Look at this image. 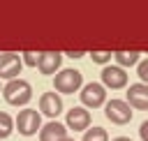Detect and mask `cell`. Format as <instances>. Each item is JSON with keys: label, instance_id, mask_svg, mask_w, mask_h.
Listing matches in <instances>:
<instances>
[{"label": "cell", "instance_id": "30bf717a", "mask_svg": "<svg viewBox=\"0 0 148 141\" xmlns=\"http://www.w3.org/2000/svg\"><path fill=\"white\" fill-rule=\"evenodd\" d=\"M102 83H104L106 88L118 90V88H123V86L127 83V72H125L123 67H118V65L104 67V69H102Z\"/></svg>", "mask_w": 148, "mask_h": 141}, {"label": "cell", "instance_id": "3957f363", "mask_svg": "<svg viewBox=\"0 0 148 141\" xmlns=\"http://www.w3.org/2000/svg\"><path fill=\"white\" fill-rule=\"evenodd\" d=\"M79 99L83 102V109H99L106 102V88L102 83H86L79 90Z\"/></svg>", "mask_w": 148, "mask_h": 141}, {"label": "cell", "instance_id": "603a6c76", "mask_svg": "<svg viewBox=\"0 0 148 141\" xmlns=\"http://www.w3.org/2000/svg\"><path fill=\"white\" fill-rule=\"evenodd\" d=\"M0 92H2V86H0Z\"/></svg>", "mask_w": 148, "mask_h": 141}, {"label": "cell", "instance_id": "2e32d148", "mask_svg": "<svg viewBox=\"0 0 148 141\" xmlns=\"http://www.w3.org/2000/svg\"><path fill=\"white\" fill-rule=\"evenodd\" d=\"M90 58H92V62H97V65H106V62L111 60V51H92Z\"/></svg>", "mask_w": 148, "mask_h": 141}, {"label": "cell", "instance_id": "7402d4cb", "mask_svg": "<svg viewBox=\"0 0 148 141\" xmlns=\"http://www.w3.org/2000/svg\"><path fill=\"white\" fill-rule=\"evenodd\" d=\"M62 141H74V139H69V136H65V139H62Z\"/></svg>", "mask_w": 148, "mask_h": 141}, {"label": "cell", "instance_id": "44dd1931", "mask_svg": "<svg viewBox=\"0 0 148 141\" xmlns=\"http://www.w3.org/2000/svg\"><path fill=\"white\" fill-rule=\"evenodd\" d=\"M113 141H132L130 136H118V139H113Z\"/></svg>", "mask_w": 148, "mask_h": 141}, {"label": "cell", "instance_id": "277c9868", "mask_svg": "<svg viewBox=\"0 0 148 141\" xmlns=\"http://www.w3.org/2000/svg\"><path fill=\"white\" fill-rule=\"evenodd\" d=\"M16 129L23 136H32L42 129V113H37L35 109H23L16 116Z\"/></svg>", "mask_w": 148, "mask_h": 141}, {"label": "cell", "instance_id": "6da1fadb", "mask_svg": "<svg viewBox=\"0 0 148 141\" xmlns=\"http://www.w3.org/2000/svg\"><path fill=\"white\" fill-rule=\"evenodd\" d=\"M2 97L7 104L12 106H25L30 99H32V88L28 81H23L21 76L18 79H12L9 83L2 86Z\"/></svg>", "mask_w": 148, "mask_h": 141}, {"label": "cell", "instance_id": "ba28073f", "mask_svg": "<svg viewBox=\"0 0 148 141\" xmlns=\"http://www.w3.org/2000/svg\"><path fill=\"white\" fill-rule=\"evenodd\" d=\"M62 111V99L58 92H44L39 97V113L46 118H58Z\"/></svg>", "mask_w": 148, "mask_h": 141}, {"label": "cell", "instance_id": "4fadbf2b", "mask_svg": "<svg viewBox=\"0 0 148 141\" xmlns=\"http://www.w3.org/2000/svg\"><path fill=\"white\" fill-rule=\"evenodd\" d=\"M116 62H118V67H130V65H136L139 62V53L136 51H116Z\"/></svg>", "mask_w": 148, "mask_h": 141}, {"label": "cell", "instance_id": "d6986e66", "mask_svg": "<svg viewBox=\"0 0 148 141\" xmlns=\"http://www.w3.org/2000/svg\"><path fill=\"white\" fill-rule=\"evenodd\" d=\"M139 136H141L143 141H148V120L141 123V127H139Z\"/></svg>", "mask_w": 148, "mask_h": 141}, {"label": "cell", "instance_id": "9c48e42d", "mask_svg": "<svg viewBox=\"0 0 148 141\" xmlns=\"http://www.w3.org/2000/svg\"><path fill=\"white\" fill-rule=\"evenodd\" d=\"M67 127L69 129H74V132H83V129H88L90 127V111L88 109H83V106H74L72 111H67Z\"/></svg>", "mask_w": 148, "mask_h": 141}, {"label": "cell", "instance_id": "7c38bea8", "mask_svg": "<svg viewBox=\"0 0 148 141\" xmlns=\"http://www.w3.org/2000/svg\"><path fill=\"white\" fill-rule=\"evenodd\" d=\"M65 136H67L65 125H60V123H56V120L42 125V129H39V141H62Z\"/></svg>", "mask_w": 148, "mask_h": 141}, {"label": "cell", "instance_id": "8fae6325", "mask_svg": "<svg viewBox=\"0 0 148 141\" xmlns=\"http://www.w3.org/2000/svg\"><path fill=\"white\" fill-rule=\"evenodd\" d=\"M127 102L130 109H141L148 111V86L146 83H134L127 88Z\"/></svg>", "mask_w": 148, "mask_h": 141}, {"label": "cell", "instance_id": "52a82bcc", "mask_svg": "<svg viewBox=\"0 0 148 141\" xmlns=\"http://www.w3.org/2000/svg\"><path fill=\"white\" fill-rule=\"evenodd\" d=\"M60 65H62V53L58 51H42L37 55V69L42 74H56L60 72Z\"/></svg>", "mask_w": 148, "mask_h": 141}, {"label": "cell", "instance_id": "8992f818", "mask_svg": "<svg viewBox=\"0 0 148 141\" xmlns=\"http://www.w3.org/2000/svg\"><path fill=\"white\" fill-rule=\"evenodd\" d=\"M23 69V60L16 55V53H0V79H18Z\"/></svg>", "mask_w": 148, "mask_h": 141}, {"label": "cell", "instance_id": "e0dca14e", "mask_svg": "<svg viewBox=\"0 0 148 141\" xmlns=\"http://www.w3.org/2000/svg\"><path fill=\"white\" fill-rule=\"evenodd\" d=\"M136 72H139V79H141L143 83H148V58H146L143 62H139V67H136Z\"/></svg>", "mask_w": 148, "mask_h": 141}, {"label": "cell", "instance_id": "ffe728a7", "mask_svg": "<svg viewBox=\"0 0 148 141\" xmlns=\"http://www.w3.org/2000/svg\"><path fill=\"white\" fill-rule=\"evenodd\" d=\"M67 55H69V58H83L86 51H67Z\"/></svg>", "mask_w": 148, "mask_h": 141}, {"label": "cell", "instance_id": "5bb4252c", "mask_svg": "<svg viewBox=\"0 0 148 141\" xmlns=\"http://www.w3.org/2000/svg\"><path fill=\"white\" fill-rule=\"evenodd\" d=\"M83 141H109V134L104 127H88L83 134Z\"/></svg>", "mask_w": 148, "mask_h": 141}, {"label": "cell", "instance_id": "9a60e30c", "mask_svg": "<svg viewBox=\"0 0 148 141\" xmlns=\"http://www.w3.org/2000/svg\"><path fill=\"white\" fill-rule=\"evenodd\" d=\"M14 129V118L5 111H0V139H7Z\"/></svg>", "mask_w": 148, "mask_h": 141}, {"label": "cell", "instance_id": "ac0fdd59", "mask_svg": "<svg viewBox=\"0 0 148 141\" xmlns=\"http://www.w3.org/2000/svg\"><path fill=\"white\" fill-rule=\"evenodd\" d=\"M21 60H23V65H28V67H37V55H35L32 51H25Z\"/></svg>", "mask_w": 148, "mask_h": 141}, {"label": "cell", "instance_id": "7a4b0ae2", "mask_svg": "<svg viewBox=\"0 0 148 141\" xmlns=\"http://www.w3.org/2000/svg\"><path fill=\"white\" fill-rule=\"evenodd\" d=\"M53 86L62 95H74L83 88V76L79 69H60L53 79Z\"/></svg>", "mask_w": 148, "mask_h": 141}, {"label": "cell", "instance_id": "5b68a950", "mask_svg": "<svg viewBox=\"0 0 148 141\" xmlns=\"http://www.w3.org/2000/svg\"><path fill=\"white\" fill-rule=\"evenodd\" d=\"M106 118L111 120V123H116V125H127L130 120H132V109H130V104L127 102H123V99H111V102H106Z\"/></svg>", "mask_w": 148, "mask_h": 141}]
</instances>
